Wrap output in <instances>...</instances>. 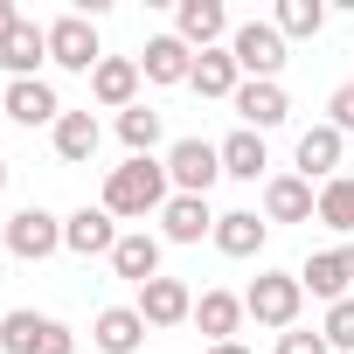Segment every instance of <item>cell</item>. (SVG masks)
I'll list each match as a JSON object with an SVG mask.
<instances>
[{
  "mask_svg": "<svg viewBox=\"0 0 354 354\" xmlns=\"http://www.w3.org/2000/svg\"><path fill=\"white\" fill-rule=\"evenodd\" d=\"M139 77H146V84H188V77H195V49H188L181 35H153L146 56H139Z\"/></svg>",
  "mask_w": 354,
  "mask_h": 354,
  "instance_id": "obj_15",
  "label": "cell"
},
{
  "mask_svg": "<svg viewBox=\"0 0 354 354\" xmlns=\"http://www.w3.org/2000/svg\"><path fill=\"white\" fill-rule=\"evenodd\" d=\"M63 250H77V257H111V250H118V216H111L104 202L63 216Z\"/></svg>",
  "mask_w": 354,
  "mask_h": 354,
  "instance_id": "obj_9",
  "label": "cell"
},
{
  "mask_svg": "<svg viewBox=\"0 0 354 354\" xmlns=\"http://www.w3.org/2000/svg\"><path fill=\"white\" fill-rule=\"evenodd\" d=\"M15 28H21V8H15V0H0V42H8Z\"/></svg>",
  "mask_w": 354,
  "mask_h": 354,
  "instance_id": "obj_33",
  "label": "cell"
},
{
  "mask_svg": "<svg viewBox=\"0 0 354 354\" xmlns=\"http://www.w3.org/2000/svg\"><path fill=\"white\" fill-rule=\"evenodd\" d=\"M174 35H181L195 56H202V49H216V42L230 35V15H223V0H181V8H174Z\"/></svg>",
  "mask_w": 354,
  "mask_h": 354,
  "instance_id": "obj_11",
  "label": "cell"
},
{
  "mask_svg": "<svg viewBox=\"0 0 354 354\" xmlns=\"http://www.w3.org/2000/svg\"><path fill=\"white\" fill-rule=\"evenodd\" d=\"M97 139H104V132H97V118H91V111H63V118H56V160L84 167V160L97 153Z\"/></svg>",
  "mask_w": 354,
  "mask_h": 354,
  "instance_id": "obj_24",
  "label": "cell"
},
{
  "mask_svg": "<svg viewBox=\"0 0 354 354\" xmlns=\"http://www.w3.org/2000/svg\"><path fill=\"white\" fill-rule=\"evenodd\" d=\"M319 216V188L299 174H271L264 181V223H313Z\"/></svg>",
  "mask_w": 354,
  "mask_h": 354,
  "instance_id": "obj_10",
  "label": "cell"
},
{
  "mask_svg": "<svg viewBox=\"0 0 354 354\" xmlns=\"http://www.w3.org/2000/svg\"><path fill=\"white\" fill-rule=\"evenodd\" d=\"M167 181L181 188V195H202V202H209V188L223 181V146H209V139H174V146H167Z\"/></svg>",
  "mask_w": 354,
  "mask_h": 354,
  "instance_id": "obj_5",
  "label": "cell"
},
{
  "mask_svg": "<svg viewBox=\"0 0 354 354\" xmlns=\"http://www.w3.org/2000/svg\"><path fill=\"white\" fill-rule=\"evenodd\" d=\"M0 104H8V91H0Z\"/></svg>",
  "mask_w": 354,
  "mask_h": 354,
  "instance_id": "obj_37",
  "label": "cell"
},
{
  "mask_svg": "<svg viewBox=\"0 0 354 354\" xmlns=\"http://www.w3.org/2000/svg\"><path fill=\"white\" fill-rule=\"evenodd\" d=\"M139 319L146 326H181V319H195V292L181 278H153V285H139Z\"/></svg>",
  "mask_w": 354,
  "mask_h": 354,
  "instance_id": "obj_13",
  "label": "cell"
},
{
  "mask_svg": "<svg viewBox=\"0 0 354 354\" xmlns=\"http://www.w3.org/2000/svg\"><path fill=\"white\" fill-rule=\"evenodd\" d=\"M209 354H250V347H243V340H223V347H209Z\"/></svg>",
  "mask_w": 354,
  "mask_h": 354,
  "instance_id": "obj_34",
  "label": "cell"
},
{
  "mask_svg": "<svg viewBox=\"0 0 354 354\" xmlns=\"http://www.w3.org/2000/svg\"><path fill=\"white\" fill-rule=\"evenodd\" d=\"M230 104L243 111V132H271V125H285V118H292V97H285V84H243Z\"/></svg>",
  "mask_w": 354,
  "mask_h": 354,
  "instance_id": "obj_17",
  "label": "cell"
},
{
  "mask_svg": "<svg viewBox=\"0 0 354 354\" xmlns=\"http://www.w3.org/2000/svg\"><path fill=\"white\" fill-rule=\"evenodd\" d=\"M91 340H97V354H139V340H146L139 306H104L97 326H91Z\"/></svg>",
  "mask_w": 354,
  "mask_h": 354,
  "instance_id": "obj_19",
  "label": "cell"
},
{
  "mask_svg": "<svg viewBox=\"0 0 354 354\" xmlns=\"http://www.w3.org/2000/svg\"><path fill=\"white\" fill-rule=\"evenodd\" d=\"M0 188H8V160H0Z\"/></svg>",
  "mask_w": 354,
  "mask_h": 354,
  "instance_id": "obj_36",
  "label": "cell"
},
{
  "mask_svg": "<svg viewBox=\"0 0 354 354\" xmlns=\"http://www.w3.org/2000/svg\"><path fill=\"white\" fill-rule=\"evenodd\" d=\"M326 125H333V132H340V139H347V132H354V84H340V91H333V97H326Z\"/></svg>",
  "mask_w": 354,
  "mask_h": 354,
  "instance_id": "obj_31",
  "label": "cell"
},
{
  "mask_svg": "<svg viewBox=\"0 0 354 354\" xmlns=\"http://www.w3.org/2000/svg\"><path fill=\"white\" fill-rule=\"evenodd\" d=\"M319 333H326V347H333V354H354V299H340V306H326V319H319Z\"/></svg>",
  "mask_w": 354,
  "mask_h": 354,
  "instance_id": "obj_30",
  "label": "cell"
},
{
  "mask_svg": "<svg viewBox=\"0 0 354 354\" xmlns=\"http://www.w3.org/2000/svg\"><path fill=\"white\" fill-rule=\"evenodd\" d=\"M8 250H15L21 264H42V257H56V250H63V216H49L42 202L15 209V216H8Z\"/></svg>",
  "mask_w": 354,
  "mask_h": 354,
  "instance_id": "obj_6",
  "label": "cell"
},
{
  "mask_svg": "<svg viewBox=\"0 0 354 354\" xmlns=\"http://www.w3.org/2000/svg\"><path fill=\"white\" fill-rule=\"evenodd\" d=\"M278 354H333V347H326V333H306V326H292V333H278Z\"/></svg>",
  "mask_w": 354,
  "mask_h": 354,
  "instance_id": "obj_32",
  "label": "cell"
},
{
  "mask_svg": "<svg viewBox=\"0 0 354 354\" xmlns=\"http://www.w3.org/2000/svg\"><path fill=\"white\" fill-rule=\"evenodd\" d=\"M271 28H278L285 42H292V35H319V28H326V8H319V0H278Z\"/></svg>",
  "mask_w": 354,
  "mask_h": 354,
  "instance_id": "obj_29",
  "label": "cell"
},
{
  "mask_svg": "<svg viewBox=\"0 0 354 354\" xmlns=\"http://www.w3.org/2000/svg\"><path fill=\"white\" fill-rule=\"evenodd\" d=\"M319 223L340 230V236L354 230V174H333V181L319 188Z\"/></svg>",
  "mask_w": 354,
  "mask_h": 354,
  "instance_id": "obj_28",
  "label": "cell"
},
{
  "mask_svg": "<svg viewBox=\"0 0 354 354\" xmlns=\"http://www.w3.org/2000/svg\"><path fill=\"white\" fill-rule=\"evenodd\" d=\"M299 306H306L299 271H257L250 292H243V313H250L257 326H271V333H292V326H299Z\"/></svg>",
  "mask_w": 354,
  "mask_h": 354,
  "instance_id": "obj_2",
  "label": "cell"
},
{
  "mask_svg": "<svg viewBox=\"0 0 354 354\" xmlns=\"http://www.w3.org/2000/svg\"><path fill=\"white\" fill-rule=\"evenodd\" d=\"M340 146H347V139H340L333 125H306V132H299V153H292V160H299V181H319V188H326L333 174H340Z\"/></svg>",
  "mask_w": 354,
  "mask_h": 354,
  "instance_id": "obj_14",
  "label": "cell"
},
{
  "mask_svg": "<svg viewBox=\"0 0 354 354\" xmlns=\"http://www.w3.org/2000/svg\"><path fill=\"white\" fill-rule=\"evenodd\" d=\"M91 97H97L104 111H132V104H139V56H104V63L91 70Z\"/></svg>",
  "mask_w": 354,
  "mask_h": 354,
  "instance_id": "obj_12",
  "label": "cell"
},
{
  "mask_svg": "<svg viewBox=\"0 0 354 354\" xmlns=\"http://www.w3.org/2000/svg\"><path fill=\"white\" fill-rule=\"evenodd\" d=\"M264 167H271L264 132H230V139H223V174H230V181H257Z\"/></svg>",
  "mask_w": 354,
  "mask_h": 354,
  "instance_id": "obj_26",
  "label": "cell"
},
{
  "mask_svg": "<svg viewBox=\"0 0 354 354\" xmlns=\"http://www.w3.org/2000/svg\"><path fill=\"white\" fill-rule=\"evenodd\" d=\"M35 63H49V28H35V21L21 15V28L0 42V70L21 84V77H35Z\"/></svg>",
  "mask_w": 354,
  "mask_h": 354,
  "instance_id": "obj_20",
  "label": "cell"
},
{
  "mask_svg": "<svg viewBox=\"0 0 354 354\" xmlns=\"http://www.w3.org/2000/svg\"><path fill=\"white\" fill-rule=\"evenodd\" d=\"M118 139L132 146V160H153V146H160V111H153V104L118 111Z\"/></svg>",
  "mask_w": 354,
  "mask_h": 354,
  "instance_id": "obj_27",
  "label": "cell"
},
{
  "mask_svg": "<svg viewBox=\"0 0 354 354\" xmlns=\"http://www.w3.org/2000/svg\"><path fill=\"white\" fill-rule=\"evenodd\" d=\"M0 111H8L15 125H49V132H56V118H63V104H56V91H49L42 77L8 84V104H0Z\"/></svg>",
  "mask_w": 354,
  "mask_h": 354,
  "instance_id": "obj_16",
  "label": "cell"
},
{
  "mask_svg": "<svg viewBox=\"0 0 354 354\" xmlns=\"http://www.w3.org/2000/svg\"><path fill=\"white\" fill-rule=\"evenodd\" d=\"M167 160H125L104 174V209L111 216H160L174 195H167Z\"/></svg>",
  "mask_w": 354,
  "mask_h": 354,
  "instance_id": "obj_1",
  "label": "cell"
},
{
  "mask_svg": "<svg viewBox=\"0 0 354 354\" xmlns=\"http://www.w3.org/2000/svg\"><path fill=\"white\" fill-rule=\"evenodd\" d=\"M49 63H63V70H84V77L104 63L91 15H63V21H49Z\"/></svg>",
  "mask_w": 354,
  "mask_h": 354,
  "instance_id": "obj_7",
  "label": "cell"
},
{
  "mask_svg": "<svg viewBox=\"0 0 354 354\" xmlns=\"http://www.w3.org/2000/svg\"><path fill=\"white\" fill-rule=\"evenodd\" d=\"M160 236H167V243H202V236H216L209 202H202V195H174V202L160 209Z\"/></svg>",
  "mask_w": 354,
  "mask_h": 354,
  "instance_id": "obj_18",
  "label": "cell"
},
{
  "mask_svg": "<svg viewBox=\"0 0 354 354\" xmlns=\"http://www.w3.org/2000/svg\"><path fill=\"white\" fill-rule=\"evenodd\" d=\"M0 250H8V216H0Z\"/></svg>",
  "mask_w": 354,
  "mask_h": 354,
  "instance_id": "obj_35",
  "label": "cell"
},
{
  "mask_svg": "<svg viewBox=\"0 0 354 354\" xmlns=\"http://www.w3.org/2000/svg\"><path fill=\"white\" fill-rule=\"evenodd\" d=\"M0 347H8V354H77V333H70L63 319L21 306V313L0 319Z\"/></svg>",
  "mask_w": 354,
  "mask_h": 354,
  "instance_id": "obj_4",
  "label": "cell"
},
{
  "mask_svg": "<svg viewBox=\"0 0 354 354\" xmlns=\"http://www.w3.org/2000/svg\"><path fill=\"white\" fill-rule=\"evenodd\" d=\"M188 84H195L202 97H236V91H243V70H236V56H230V49H202Z\"/></svg>",
  "mask_w": 354,
  "mask_h": 354,
  "instance_id": "obj_23",
  "label": "cell"
},
{
  "mask_svg": "<svg viewBox=\"0 0 354 354\" xmlns=\"http://www.w3.org/2000/svg\"><path fill=\"white\" fill-rule=\"evenodd\" d=\"M230 56H236L243 84H278V70H285V35H278L271 21H243V28H230Z\"/></svg>",
  "mask_w": 354,
  "mask_h": 354,
  "instance_id": "obj_3",
  "label": "cell"
},
{
  "mask_svg": "<svg viewBox=\"0 0 354 354\" xmlns=\"http://www.w3.org/2000/svg\"><path fill=\"white\" fill-rule=\"evenodd\" d=\"M111 271H118V278H132V285H153V278H160V236L125 230V236H118V250H111Z\"/></svg>",
  "mask_w": 354,
  "mask_h": 354,
  "instance_id": "obj_21",
  "label": "cell"
},
{
  "mask_svg": "<svg viewBox=\"0 0 354 354\" xmlns=\"http://www.w3.org/2000/svg\"><path fill=\"white\" fill-rule=\"evenodd\" d=\"M216 250H223V257H257V250H264V223H257L250 209L216 216Z\"/></svg>",
  "mask_w": 354,
  "mask_h": 354,
  "instance_id": "obj_25",
  "label": "cell"
},
{
  "mask_svg": "<svg viewBox=\"0 0 354 354\" xmlns=\"http://www.w3.org/2000/svg\"><path fill=\"white\" fill-rule=\"evenodd\" d=\"M250 313H243V299L236 292H202L195 299V326L209 333V347H223V340H236V326H243Z\"/></svg>",
  "mask_w": 354,
  "mask_h": 354,
  "instance_id": "obj_22",
  "label": "cell"
},
{
  "mask_svg": "<svg viewBox=\"0 0 354 354\" xmlns=\"http://www.w3.org/2000/svg\"><path fill=\"white\" fill-rule=\"evenodd\" d=\"M299 285H306L313 299L340 306V299H347V285H354V243H333V250H313V257H306V271H299Z\"/></svg>",
  "mask_w": 354,
  "mask_h": 354,
  "instance_id": "obj_8",
  "label": "cell"
}]
</instances>
